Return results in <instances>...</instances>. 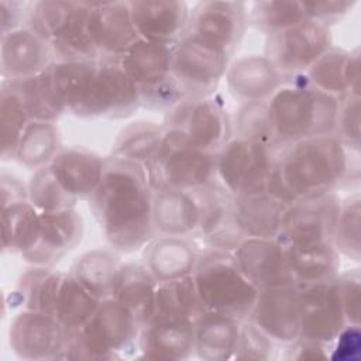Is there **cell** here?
I'll return each instance as SVG.
<instances>
[{
    "label": "cell",
    "instance_id": "6da1fadb",
    "mask_svg": "<svg viewBox=\"0 0 361 361\" xmlns=\"http://www.w3.org/2000/svg\"><path fill=\"white\" fill-rule=\"evenodd\" d=\"M152 193L144 165L113 155L106 158L102 182L90 203L114 251L134 252L157 237Z\"/></svg>",
    "mask_w": 361,
    "mask_h": 361
},
{
    "label": "cell",
    "instance_id": "7a4b0ae2",
    "mask_svg": "<svg viewBox=\"0 0 361 361\" xmlns=\"http://www.w3.org/2000/svg\"><path fill=\"white\" fill-rule=\"evenodd\" d=\"M360 152L334 134L306 138L282 148L265 192L285 206L309 195L360 180Z\"/></svg>",
    "mask_w": 361,
    "mask_h": 361
},
{
    "label": "cell",
    "instance_id": "3957f363",
    "mask_svg": "<svg viewBox=\"0 0 361 361\" xmlns=\"http://www.w3.org/2000/svg\"><path fill=\"white\" fill-rule=\"evenodd\" d=\"M285 80L267 100L271 133L278 147L334 134L338 99L313 87L303 75Z\"/></svg>",
    "mask_w": 361,
    "mask_h": 361
},
{
    "label": "cell",
    "instance_id": "277c9868",
    "mask_svg": "<svg viewBox=\"0 0 361 361\" xmlns=\"http://www.w3.org/2000/svg\"><path fill=\"white\" fill-rule=\"evenodd\" d=\"M141 326L114 298L102 299L89 320L66 330L59 360H117L138 347Z\"/></svg>",
    "mask_w": 361,
    "mask_h": 361
},
{
    "label": "cell",
    "instance_id": "5b68a950",
    "mask_svg": "<svg viewBox=\"0 0 361 361\" xmlns=\"http://www.w3.org/2000/svg\"><path fill=\"white\" fill-rule=\"evenodd\" d=\"M203 310L217 312L240 322L248 319L258 289L243 275L233 252L204 250L192 274Z\"/></svg>",
    "mask_w": 361,
    "mask_h": 361
},
{
    "label": "cell",
    "instance_id": "8992f818",
    "mask_svg": "<svg viewBox=\"0 0 361 361\" xmlns=\"http://www.w3.org/2000/svg\"><path fill=\"white\" fill-rule=\"evenodd\" d=\"M152 190H197L217 180L216 154L203 151L176 128L165 127L162 141L144 166Z\"/></svg>",
    "mask_w": 361,
    "mask_h": 361
},
{
    "label": "cell",
    "instance_id": "52a82bcc",
    "mask_svg": "<svg viewBox=\"0 0 361 361\" xmlns=\"http://www.w3.org/2000/svg\"><path fill=\"white\" fill-rule=\"evenodd\" d=\"M278 148L233 137L216 152L217 182L233 196L265 192Z\"/></svg>",
    "mask_w": 361,
    "mask_h": 361
},
{
    "label": "cell",
    "instance_id": "ba28073f",
    "mask_svg": "<svg viewBox=\"0 0 361 361\" xmlns=\"http://www.w3.org/2000/svg\"><path fill=\"white\" fill-rule=\"evenodd\" d=\"M331 47L330 27L306 18L268 35L264 56L285 79H290L303 75Z\"/></svg>",
    "mask_w": 361,
    "mask_h": 361
},
{
    "label": "cell",
    "instance_id": "9c48e42d",
    "mask_svg": "<svg viewBox=\"0 0 361 361\" xmlns=\"http://www.w3.org/2000/svg\"><path fill=\"white\" fill-rule=\"evenodd\" d=\"M340 204L336 190L298 199L283 212L278 241L282 245L331 243Z\"/></svg>",
    "mask_w": 361,
    "mask_h": 361
},
{
    "label": "cell",
    "instance_id": "30bf717a",
    "mask_svg": "<svg viewBox=\"0 0 361 361\" xmlns=\"http://www.w3.org/2000/svg\"><path fill=\"white\" fill-rule=\"evenodd\" d=\"M164 127L180 130L193 145L213 154L233 138L231 117L213 94L183 100L166 113Z\"/></svg>",
    "mask_w": 361,
    "mask_h": 361
},
{
    "label": "cell",
    "instance_id": "8fae6325",
    "mask_svg": "<svg viewBox=\"0 0 361 361\" xmlns=\"http://www.w3.org/2000/svg\"><path fill=\"white\" fill-rule=\"evenodd\" d=\"M231 56L185 34L172 49L171 75L189 97L210 96L226 76Z\"/></svg>",
    "mask_w": 361,
    "mask_h": 361
},
{
    "label": "cell",
    "instance_id": "7c38bea8",
    "mask_svg": "<svg viewBox=\"0 0 361 361\" xmlns=\"http://www.w3.org/2000/svg\"><path fill=\"white\" fill-rule=\"evenodd\" d=\"M138 107H141L140 90L120 62L110 59L97 61L87 94L78 116L123 118L131 116Z\"/></svg>",
    "mask_w": 361,
    "mask_h": 361
},
{
    "label": "cell",
    "instance_id": "4fadbf2b",
    "mask_svg": "<svg viewBox=\"0 0 361 361\" xmlns=\"http://www.w3.org/2000/svg\"><path fill=\"white\" fill-rule=\"evenodd\" d=\"M247 11L244 1H200L190 10L185 34L233 56L248 25Z\"/></svg>",
    "mask_w": 361,
    "mask_h": 361
},
{
    "label": "cell",
    "instance_id": "5bb4252c",
    "mask_svg": "<svg viewBox=\"0 0 361 361\" xmlns=\"http://www.w3.org/2000/svg\"><path fill=\"white\" fill-rule=\"evenodd\" d=\"M298 289L300 317L299 337L330 347L337 334L347 324L336 286V278L309 285H298Z\"/></svg>",
    "mask_w": 361,
    "mask_h": 361
},
{
    "label": "cell",
    "instance_id": "9a60e30c",
    "mask_svg": "<svg viewBox=\"0 0 361 361\" xmlns=\"http://www.w3.org/2000/svg\"><path fill=\"white\" fill-rule=\"evenodd\" d=\"M66 329L51 314L23 309L8 327V344L23 360H59Z\"/></svg>",
    "mask_w": 361,
    "mask_h": 361
},
{
    "label": "cell",
    "instance_id": "2e32d148",
    "mask_svg": "<svg viewBox=\"0 0 361 361\" xmlns=\"http://www.w3.org/2000/svg\"><path fill=\"white\" fill-rule=\"evenodd\" d=\"M199 202L200 219L195 233L206 250L234 252L244 240L233 214V195L217 180L193 190Z\"/></svg>",
    "mask_w": 361,
    "mask_h": 361
},
{
    "label": "cell",
    "instance_id": "e0dca14e",
    "mask_svg": "<svg viewBox=\"0 0 361 361\" xmlns=\"http://www.w3.org/2000/svg\"><path fill=\"white\" fill-rule=\"evenodd\" d=\"M298 285L259 289L247 320L276 344H289L300 334Z\"/></svg>",
    "mask_w": 361,
    "mask_h": 361
},
{
    "label": "cell",
    "instance_id": "ac0fdd59",
    "mask_svg": "<svg viewBox=\"0 0 361 361\" xmlns=\"http://www.w3.org/2000/svg\"><path fill=\"white\" fill-rule=\"evenodd\" d=\"M87 27L99 59L118 61L140 39L128 1H90Z\"/></svg>",
    "mask_w": 361,
    "mask_h": 361
},
{
    "label": "cell",
    "instance_id": "d6986e66",
    "mask_svg": "<svg viewBox=\"0 0 361 361\" xmlns=\"http://www.w3.org/2000/svg\"><path fill=\"white\" fill-rule=\"evenodd\" d=\"M243 275L259 290L293 283L278 238L247 237L233 252Z\"/></svg>",
    "mask_w": 361,
    "mask_h": 361
},
{
    "label": "cell",
    "instance_id": "ffe728a7",
    "mask_svg": "<svg viewBox=\"0 0 361 361\" xmlns=\"http://www.w3.org/2000/svg\"><path fill=\"white\" fill-rule=\"evenodd\" d=\"M133 25L141 39L175 45L186 32L190 8L182 0L128 1Z\"/></svg>",
    "mask_w": 361,
    "mask_h": 361
},
{
    "label": "cell",
    "instance_id": "44dd1931",
    "mask_svg": "<svg viewBox=\"0 0 361 361\" xmlns=\"http://www.w3.org/2000/svg\"><path fill=\"white\" fill-rule=\"evenodd\" d=\"M83 219L76 209L39 213V233L31 250L23 259L34 267H52L83 237Z\"/></svg>",
    "mask_w": 361,
    "mask_h": 361
},
{
    "label": "cell",
    "instance_id": "7402d4cb",
    "mask_svg": "<svg viewBox=\"0 0 361 361\" xmlns=\"http://www.w3.org/2000/svg\"><path fill=\"white\" fill-rule=\"evenodd\" d=\"M138 350L155 360H188L195 355V322L152 316L140 330Z\"/></svg>",
    "mask_w": 361,
    "mask_h": 361
},
{
    "label": "cell",
    "instance_id": "603a6c76",
    "mask_svg": "<svg viewBox=\"0 0 361 361\" xmlns=\"http://www.w3.org/2000/svg\"><path fill=\"white\" fill-rule=\"evenodd\" d=\"M52 62V52L41 37L23 25L1 34L0 66L7 80H20L41 73Z\"/></svg>",
    "mask_w": 361,
    "mask_h": 361
},
{
    "label": "cell",
    "instance_id": "cb8c5ba5",
    "mask_svg": "<svg viewBox=\"0 0 361 361\" xmlns=\"http://www.w3.org/2000/svg\"><path fill=\"white\" fill-rule=\"evenodd\" d=\"M106 158L83 147L61 148L48 164L63 190L76 200L90 199L99 188Z\"/></svg>",
    "mask_w": 361,
    "mask_h": 361
},
{
    "label": "cell",
    "instance_id": "d4e9b609",
    "mask_svg": "<svg viewBox=\"0 0 361 361\" xmlns=\"http://www.w3.org/2000/svg\"><path fill=\"white\" fill-rule=\"evenodd\" d=\"M228 92L240 103L267 102L286 80L264 55L241 56L226 72Z\"/></svg>",
    "mask_w": 361,
    "mask_h": 361
},
{
    "label": "cell",
    "instance_id": "484cf974",
    "mask_svg": "<svg viewBox=\"0 0 361 361\" xmlns=\"http://www.w3.org/2000/svg\"><path fill=\"white\" fill-rule=\"evenodd\" d=\"M200 219L193 190L157 189L152 193V223L158 235H195Z\"/></svg>",
    "mask_w": 361,
    "mask_h": 361
},
{
    "label": "cell",
    "instance_id": "4316f807",
    "mask_svg": "<svg viewBox=\"0 0 361 361\" xmlns=\"http://www.w3.org/2000/svg\"><path fill=\"white\" fill-rule=\"evenodd\" d=\"M100 299L90 293L71 272L56 271L44 313L54 316L66 330L83 326L99 306Z\"/></svg>",
    "mask_w": 361,
    "mask_h": 361
},
{
    "label": "cell",
    "instance_id": "83f0119b",
    "mask_svg": "<svg viewBox=\"0 0 361 361\" xmlns=\"http://www.w3.org/2000/svg\"><path fill=\"white\" fill-rule=\"evenodd\" d=\"M199 252L185 237H154L144 247V264L157 282L173 281L193 274Z\"/></svg>",
    "mask_w": 361,
    "mask_h": 361
},
{
    "label": "cell",
    "instance_id": "f1b7e54d",
    "mask_svg": "<svg viewBox=\"0 0 361 361\" xmlns=\"http://www.w3.org/2000/svg\"><path fill=\"white\" fill-rule=\"evenodd\" d=\"M285 209L267 192L233 196L234 221L244 238H276Z\"/></svg>",
    "mask_w": 361,
    "mask_h": 361
},
{
    "label": "cell",
    "instance_id": "f546056e",
    "mask_svg": "<svg viewBox=\"0 0 361 361\" xmlns=\"http://www.w3.org/2000/svg\"><path fill=\"white\" fill-rule=\"evenodd\" d=\"M241 322L212 310L195 319V355L203 361L234 358Z\"/></svg>",
    "mask_w": 361,
    "mask_h": 361
},
{
    "label": "cell",
    "instance_id": "4dcf8cb0",
    "mask_svg": "<svg viewBox=\"0 0 361 361\" xmlns=\"http://www.w3.org/2000/svg\"><path fill=\"white\" fill-rule=\"evenodd\" d=\"M157 286V279L144 262H124L120 265L111 298L128 309L142 327L154 316Z\"/></svg>",
    "mask_w": 361,
    "mask_h": 361
},
{
    "label": "cell",
    "instance_id": "1f68e13d",
    "mask_svg": "<svg viewBox=\"0 0 361 361\" xmlns=\"http://www.w3.org/2000/svg\"><path fill=\"white\" fill-rule=\"evenodd\" d=\"M96 62L89 61H56L42 71L54 97L63 110L78 116L87 94Z\"/></svg>",
    "mask_w": 361,
    "mask_h": 361
},
{
    "label": "cell",
    "instance_id": "d6a6232c",
    "mask_svg": "<svg viewBox=\"0 0 361 361\" xmlns=\"http://www.w3.org/2000/svg\"><path fill=\"white\" fill-rule=\"evenodd\" d=\"M172 45L138 39L118 59L138 90L157 86L171 76Z\"/></svg>",
    "mask_w": 361,
    "mask_h": 361
},
{
    "label": "cell",
    "instance_id": "836d02e7",
    "mask_svg": "<svg viewBox=\"0 0 361 361\" xmlns=\"http://www.w3.org/2000/svg\"><path fill=\"white\" fill-rule=\"evenodd\" d=\"M283 247L286 264L295 285L330 281L338 275L341 257L331 243Z\"/></svg>",
    "mask_w": 361,
    "mask_h": 361
},
{
    "label": "cell",
    "instance_id": "e575fe53",
    "mask_svg": "<svg viewBox=\"0 0 361 361\" xmlns=\"http://www.w3.org/2000/svg\"><path fill=\"white\" fill-rule=\"evenodd\" d=\"M90 1H76L75 7L55 39L49 44L56 61H100L90 39L87 18Z\"/></svg>",
    "mask_w": 361,
    "mask_h": 361
},
{
    "label": "cell",
    "instance_id": "d590c367",
    "mask_svg": "<svg viewBox=\"0 0 361 361\" xmlns=\"http://www.w3.org/2000/svg\"><path fill=\"white\" fill-rule=\"evenodd\" d=\"M118 257L107 250H92L82 254L72 265L71 274L96 298H111L120 269Z\"/></svg>",
    "mask_w": 361,
    "mask_h": 361
},
{
    "label": "cell",
    "instance_id": "8d00e7d4",
    "mask_svg": "<svg viewBox=\"0 0 361 361\" xmlns=\"http://www.w3.org/2000/svg\"><path fill=\"white\" fill-rule=\"evenodd\" d=\"M39 212L30 203L1 207V248L4 252L25 254L37 243Z\"/></svg>",
    "mask_w": 361,
    "mask_h": 361
},
{
    "label": "cell",
    "instance_id": "74e56055",
    "mask_svg": "<svg viewBox=\"0 0 361 361\" xmlns=\"http://www.w3.org/2000/svg\"><path fill=\"white\" fill-rule=\"evenodd\" d=\"M59 149L61 138L55 123L31 120L23 133L14 159L35 171L48 165Z\"/></svg>",
    "mask_w": 361,
    "mask_h": 361
},
{
    "label": "cell",
    "instance_id": "f35d334b",
    "mask_svg": "<svg viewBox=\"0 0 361 361\" xmlns=\"http://www.w3.org/2000/svg\"><path fill=\"white\" fill-rule=\"evenodd\" d=\"M193 276L158 282L154 316L193 320L202 313Z\"/></svg>",
    "mask_w": 361,
    "mask_h": 361
},
{
    "label": "cell",
    "instance_id": "ab89813d",
    "mask_svg": "<svg viewBox=\"0 0 361 361\" xmlns=\"http://www.w3.org/2000/svg\"><path fill=\"white\" fill-rule=\"evenodd\" d=\"M165 127L151 121H133L123 127L113 142V157L128 159L141 165L147 162L157 152Z\"/></svg>",
    "mask_w": 361,
    "mask_h": 361
},
{
    "label": "cell",
    "instance_id": "60d3db41",
    "mask_svg": "<svg viewBox=\"0 0 361 361\" xmlns=\"http://www.w3.org/2000/svg\"><path fill=\"white\" fill-rule=\"evenodd\" d=\"M306 20L300 0H262L248 6L247 23L254 30L272 35Z\"/></svg>",
    "mask_w": 361,
    "mask_h": 361
},
{
    "label": "cell",
    "instance_id": "b9f144b4",
    "mask_svg": "<svg viewBox=\"0 0 361 361\" xmlns=\"http://www.w3.org/2000/svg\"><path fill=\"white\" fill-rule=\"evenodd\" d=\"M31 121L27 109L8 80L3 83L0 93V127H1V158L14 159L20 140Z\"/></svg>",
    "mask_w": 361,
    "mask_h": 361
},
{
    "label": "cell",
    "instance_id": "7bdbcfd3",
    "mask_svg": "<svg viewBox=\"0 0 361 361\" xmlns=\"http://www.w3.org/2000/svg\"><path fill=\"white\" fill-rule=\"evenodd\" d=\"M350 51L331 47L305 73V79L316 89L337 99L348 94L347 61Z\"/></svg>",
    "mask_w": 361,
    "mask_h": 361
},
{
    "label": "cell",
    "instance_id": "ee69618b",
    "mask_svg": "<svg viewBox=\"0 0 361 361\" xmlns=\"http://www.w3.org/2000/svg\"><path fill=\"white\" fill-rule=\"evenodd\" d=\"M331 244L340 257L360 262L361 259V196L353 193L341 199Z\"/></svg>",
    "mask_w": 361,
    "mask_h": 361
},
{
    "label": "cell",
    "instance_id": "f6af8a7d",
    "mask_svg": "<svg viewBox=\"0 0 361 361\" xmlns=\"http://www.w3.org/2000/svg\"><path fill=\"white\" fill-rule=\"evenodd\" d=\"M8 82L20 94L31 120L55 123L63 114L42 72L27 79Z\"/></svg>",
    "mask_w": 361,
    "mask_h": 361
},
{
    "label": "cell",
    "instance_id": "bcb514c9",
    "mask_svg": "<svg viewBox=\"0 0 361 361\" xmlns=\"http://www.w3.org/2000/svg\"><path fill=\"white\" fill-rule=\"evenodd\" d=\"M28 202L39 213H52L73 209L76 199L69 196L59 185L48 165L35 169L27 185Z\"/></svg>",
    "mask_w": 361,
    "mask_h": 361
},
{
    "label": "cell",
    "instance_id": "7dc6e473",
    "mask_svg": "<svg viewBox=\"0 0 361 361\" xmlns=\"http://www.w3.org/2000/svg\"><path fill=\"white\" fill-rule=\"evenodd\" d=\"M75 3L66 0L34 1L27 10L24 25L49 45L66 24Z\"/></svg>",
    "mask_w": 361,
    "mask_h": 361
},
{
    "label": "cell",
    "instance_id": "c3c4849f",
    "mask_svg": "<svg viewBox=\"0 0 361 361\" xmlns=\"http://www.w3.org/2000/svg\"><path fill=\"white\" fill-rule=\"evenodd\" d=\"M231 124H233V137H237L245 141L278 147L271 133L268 111H267V102L241 103L238 110L235 111L234 118H231Z\"/></svg>",
    "mask_w": 361,
    "mask_h": 361
},
{
    "label": "cell",
    "instance_id": "681fc988",
    "mask_svg": "<svg viewBox=\"0 0 361 361\" xmlns=\"http://www.w3.org/2000/svg\"><path fill=\"white\" fill-rule=\"evenodd\" d=\"M334 135L348 148L361 151V96L345 94L338 99Z\"/></svg>",
    "mask_w": 361,
    "mask_h": 361
},
{
    "label": "cell",
    "instance_id": "f907efd6",
    "mask_svg": "<svg viewBox=\"0 0 361 361\" xmlns=\"http://www.w3.org/2000/svg\"><path fill=\"white\" fill-rule=\"evenodd\" d=\"M275 341L250 320L241 322L238 341L233 360L268 361L274 358Z\"/></svg>",
    "mask_w": 361,
    "mask_h": 361
},
{
    "label": "cell",
    "instance_id": "816d5d0a",
    "mask_svg": "<svg viewBox=\"0 0 361 361\" xmlns=\"http://www.w3.org/2000/svg\"><path fill=\"white\" fill-rule=\"evenodd\" d=\"M336 286L347 323L361 324V274L360 268L336 276Z\"/></svg>",
    "mask_w": 361,
    "mask_h": 361
},
{
    "label": "cell",
    "instance_id": "f5cc1de1",
    "mask_svg": "<svg viewBox=\"0 0 361 361\" xmlns=\"http://www.w3.org/2000/svg\"><path fill=\"white\" fill-rule=\"evenodd\" d=\"M186 99H189V96L172 75L157 86L140 92L141 107L165 113L171 111Z\"/></svg>",
    "mask_w": 361,
    "mask_h": 361
},
{
    "label": "cell",
    "instance_id": "db71d44e",
    "mask_svg": "<svg viewBox=\"0 0 361 361\" xmlns=\"http://www.w3.org/2000/svg\"><path fill=\"white\" fill-rule=\"evenodd\" d=\"M302 3L307 20L322 23L327 27L343 20L355 6L354 0H314Z\"/></svg>",
    "mask_w": 361,
    "mask_h": 361
},
{
    "label": "cell",
    "instance_id": "11a10c76",
    "mask_svg": "<svg viewBox=\"0 0 361 361\" xmlns=\"http://www.w3.org/2000/svg\"><path fill=\"white\" fill-rule=\"evenodd\" d=\"M361 324L347 323L330 344L329 358L358 361L361 357Z\"/></svg>",
    "mask_w": 361,
    "mask_h": 361
},
{
    "label": "cell",
    "instance_id": "9f6ffc18",
    "mask_svg": "<svg viewBox=\"0 0 361 361\" xmlns=\"http://www.w3.org/2000/svg\"><path fill=\"white\" fill-rule=\"evenodd\" d=\"M329 345L298 337L286 344V360H326L329 358Z\"/></svg>",
    "mask_w": 361,
    "mask_h": 361
},
{
    "label": "cell",
    "instance_id": "6f0895ef",
    "mask_svg": "<svg viewBox=\"0 0 361 361\" xmlns=\"http://www.w3.org/2000/svg\"><path fill=\"white\" fill-rule=\"evenodd\" d=\"M1 207L28 202V188L13 173L1 172Z\"/></svg>",
    "mask_w": 361,
    "mask_h": 361
},
{
    "label": "cell",
    "instance_id": "680465c9",
    "mask_svg": "<svg viewBox=\"0 0 361 361\" xmlns=\"http://www.w3.org/2000/svg\"><path fill=\"white\" fill-rule=\"evenodd\" d=\"M27 10L24 3L16 0H0V27L1 34L23 27L21 23L25 20Z\"/></svg>",
    "mask_w": 361,
    "mask_h": 361
},
{
    "label": "cell",
    "instance_id": "91938a15",
    "mask_svg": "<svg viewBox=\"0 0 361 361\" xmlns=\"http://www.w3.org/2000/svg\"><path fill=\"white\" fill-rule=\"evenodd\" d=\"M347 83H348V94L353 96H361L360 94V78H361V69H360V49L354 48L350 51L348 61H347Z\"/></svg>",
    "mask_w": 361,
    "mask_h": 361
}]
</instances>
